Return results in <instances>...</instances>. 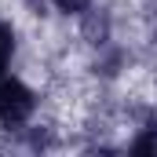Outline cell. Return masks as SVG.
Returning a JSON list of instances; mask_svg holds the SVG:
<instances>
[{
  "label": "cell",
  "instance_id": "1",
  "mask_svg": "<svg viewBox=\"0 0 157 157\" xmlns=\"http://www.w3.org/2000/svg\"><path fill=\"white\" fill-rule=\"evenodd\" d=\"M33 106H37V95L22 80H0V121L7 128L22 124V121L33 113Z\"/></svg>",
  "mask_w": 157,
  "mask_h": 157
},
{
  "label": "cell",
  "instance_id": "3",
  "mask_svg": "<svg viewBox=\"0 0 157 157\" xmlns=\"http://www.w3.org/2000/svg\"><path fill=\"white\" fill-rule=\"evenodd\" d=\"M11 51H15V33H11V26L0 22V77H4V70L11 62Z\"/></svg>",
  "mask_w": 157,
  "mask_h": 157
},
{
  "label": "cell",
  "instance_id": "2",
  "mask_svg": "<svg viewBox=\"0 0 157 157\" xmlns=\"http://www.w3.org/2000/svg\"><path fill=\"white\" fill-rule=\"evenodd\" d=\"M106 37H110L106 11H88V18H84V40L88 44H106Z\"/></svg>",
  "mask_w": 157,
  "mask_h": 157
},
{
  "label": "cell",
  "instance_id": "5",
  "mask_svg": "<svg viewBox=\"0 0 157 157\" xmlns=\"http://www.w3.org/2000/svg\"><path fill=\"white\" fill-rule=\"evenodd\" d=\"M55 7L59 11H70V15H80V11L91 7V0H55Z\"/></svg>",
  "mask_w": 157,
  "mask_h": 157
},
{
  "label": "cell",
  "instance_id": "4",
  "mask_svg": "<svg viewBox=\"0 0 157 157\" xmlns=\"http://www.w3.org/2000/svg\"><path fill=\"white\" fill-rule=\"evenodd\" d=\"M132 150H135V154H157V128H146V132L132 143Z\"/></svg>",
  "mask_w": 157,
  "mask_h": 157
}]
</instances>
